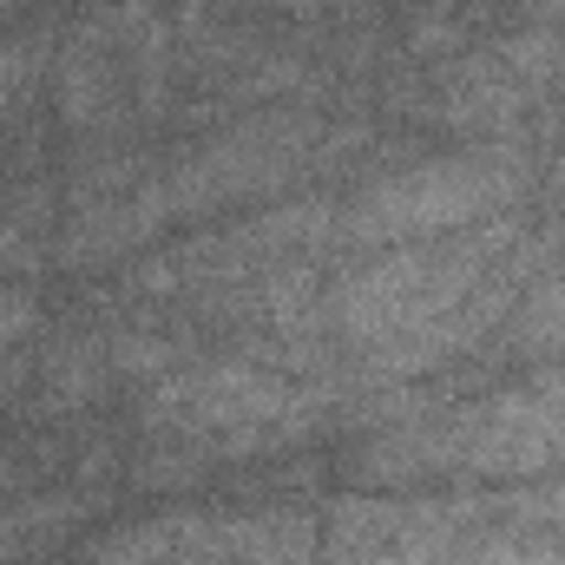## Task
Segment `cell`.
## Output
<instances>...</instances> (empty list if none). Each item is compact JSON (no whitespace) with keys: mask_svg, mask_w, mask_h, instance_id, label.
Instances as JSON below:
<instances>
[{"mask_svg":"<svg viewBox=\"0 0 565 565\" xmlns=\"http://www.w3.org/2000/svg\"><path fill=\"white\" fill-rule=\"evenodd\" d=\"M526 224H533V211L520 204V211H500V217L447 231V237L342 257L329 277V329H335L342 355H362V349H382L395 335L447 322L487 282V270L526 237Z\"/></svg>","mask_w":565,"mask_h":565,"instance_id":"obj_1","label":"cell"},{"mask_svg":"<svg viewBox=\"0 0 565 565\" xmlns=\"http://www.w3.org/2000/svg\"><path fill=\"white\" fill-rule=\"evenodd\" d=\"M553 355H565V270H546L520 289V302L473 355V369H540Z\"/></svg>","mask_w":565,"mask_h":565,"instance_id":"obj_6","label":"cell"},{"mask_svg":"<svg viewBox=\"0 0 565 565\" xmlns=\"http://www.w3.org/2000/svg\"><path fill=\"white\" fill-rule=\"evenodd\" d=\"M184 565H322V526L309 507L191 513Z\"/></svg>","mask_w":565,"mask_h":565,"instance_id":"obj_4","label":"cell"},{"mask_svg":"<svg viewBox=\"0 0 565 565\" xmlns=\"http://www.w3.org/2000/svg\"><path fill=\"white\" fill-rule=\"evenodd\" d=\"M520 26H565V0H507Z\"/></svg>","mask_w":565,"mask_h":565,"instance_id":"obj_9","label":"cell"},{"mask_svg":"<svg viewBox=\"0 0 565 565\" xmlns=\"http://www.w3.org/2000/svg\"><path fill=\"white\" fill-rule=\"evenodd\" d=\"M329 119L316 106H257L204 126L164 158V191L178 217H211L231 204L282 198L289 184L329 178Z\"/></svg>","mask_w":565,"mask_h":565,"instance_id":"obj_3","label":"cell"},{"mask_svg":"<svg viewBox=\"0 0 565 565\" xmlns=\"http://www.w3.org/2000/svg\"><path fill=\"white\" fill-rule=\"evenodd\" d=\"M171 217H178V211H171L164 171H151L145 184L126 191V198L66 211L60 231H53V264H60V270H106V264H126V257L145 250Z\"/></svg>","mask_w":565,"mask_h":565,"instance_id":"obj_5","label":"cell"},{"mask_svg":"<svg viewBox=\"0 0 565 565\" xmlns=\"http://www.w3.org/2000/svg\"><path fill=\"white\" fill-rule=\"evenodd\" d=\"M540 164H546V145L526 139H473L454 151L388 164L355 198H342V257L447 237L500 211H520L540 184Z\"/></svg>","mask_w":565,"mask_h":565,"instance_id":"obj_2","label":"cell"},{"mask_svg":"<svg viewBox=\"0 0 565 565\" xmlns=\"http://www.w3.org/2000/svg\"><path fill=\"white\" fill-rule=\"evenodd\" d=\"M526 211H533V224H540V231L565 250V145H559V151H546V164H540V184H533Z\"/></svg>","mask_w":565,"mask_h":565,"instance_id":"obj_8","label":"cell"},{"mask_svg":"<svg viewBox=\"0 0 565 565\" xmlns=\"http://www.w3.org/2000/svg\"><path fill=\"white\" fill-rule=\"evenodd\" d=\"M99 507V493L60 480V487H20V493H0V565L33 559L40 546L66 540L73 526H86V513Z\"/></svg>","mask_w":565,"mask_h":565,"instance_id":"obj_7","label":"cell"}]
</instances>
